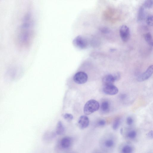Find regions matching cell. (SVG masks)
I'll use <instances>...</instances> for the list:
<instances>
[{
  "label": "cell",
  "mask_w": 153,
  "mask_h": 153,
  "mask_svg": "<svg viewBox=\"0 0 153 153\" xmlns=\"http://www.w3.org/2000/svg\"><path fill=\"white\" fill-rule=\"evenodd\" d=\"M65 131V128L61 122L59 121L58 122L56 128V133L58 135L63 134Z\"/></svg>",
  "instance_id": "9a60e30c"
},
{
  "label": "cell",
  "mask_w": 153,
  "mask_h": 153,
  "mask_svg": "<svg viewBox=\"0 0 153 153\" xmlns=\"http://www.w3.org/2000/svg\"><path fill=\"white\" fill-rule=\"evenodd\" d=\"M147 24L150 26H152L153 25V16H149L147 17L146 19Z\"/></svg>",
  "instance_id": "44dd1931"
},
{
  "label": "cell",
  "mask_w": 153,
  "mask_h": 153,
  "mask_svg": "<svg viewBox=\"0 0 153 153\" xmlns=\"http://www.w3.org/2000/svg\"><path fill=\"white\" fill-rule=\"evenodd\" d=\"M65 119L68 121H71L73 118V115L70 114L66 113L64 116Z\"/></svg>",
  "instance_id": "7402d4cb"
},
{
  "label": "cell",
  "mask_w": 153,
  "mask_h": 153,
  "mask_svg": "<svg viewBox=\"0 0 153 153\" xmlns=\"http://www.w3.org/2000/svg\"><path fill=\"white\" fill-rule=\"evenodd\" d=\"M103 92L106 94L109 95H114L118 92V89L114 85H104L103 88Z\"/></svg>",
  "instance_id": "7c38bea8"
},
{
  "label": "cell",
  "mask_w": 153,
  "mask_h": 153,
  "mask_svg": "<svg viewBox=\"0 0 153 153\" xmlns=\"http://www.w3.org/2000/svg\"><path fill=\"white\" fill-rule=\"evenodd\" d=\"M66 153H76V152H68Z\"/></svg>",
  "instance_id": "f1b7e54d"
},
{
  "label": "cell",
  "mask_w": 153,
  "mask_h": 153,
  "mask_svg": "<svg viewBox=\"0 0 153 153\" xmlns=\"http://www.w3.org/2000/svg\"><path fill=\"white\" fill-rule=\"evenodd\" d=\"M145 39L149 45L151 46L153 45L152 37L150 33H147L144 36Z\"/></svg>",
  "instance_id": "e0dca14e"
},
{
  "label": "cell",
  "mask_w": 153,
  "mask_h": 153,
  "mask_svg": "<svg viewBox=\"0 0 153 153\" xmlns=\"http://www.w3.org/2000/svg\"><path fill=\"white\" fill-rule=\"evenodd\" d=\"M121 132L124 138L131 143L136 141L139 137L138 131L134 129L129 128L125 130L122 129Z\"/></svg>",
  "instance_id": "5b68a950"
},
{
  "label": "cell",
  "mask_w": 153,
  "mask_h": 153,
  "mask_svg": "<svg viewBox=\"0 0 153 153\" xmlns=\"http://www.w3.org/2000/svg\"><path fill=\"white\" fill-rule=\"evenodd\" d=\"M92 153H106L102 150H95L93 151Z\"/></svg>",
  "instance_id": "4316f807"
},
{
  "label": "cell",
  "mask_w": 153,
  "mask_h": 153,
  "mask_svg": "<svg viewBox=\"0 0 153 153\" xmlns=\"http://www.w3.org/2000/svg\"><path fill=\"white\" fill-rule=\"evenodd\" d=\"M99 103L94 100H90L85 104L84 107V112L85 114L89 115L98 110Z\"/></svg>",
  "instance_id": "277c9868"
},
{
  "label": "cell",
  "mask_w": 153,
  "mask_h": 153,
  "mask_svg": "<svg viewBox=\"0 0 153 153\" xmlns=\"http://www.w3.org/2000/svg\"><path fill=\"white\" fill-rule=\"evenodd\" d=\"M120 75L119 74L114 75L108 74L103 78L102 82L104 85H113L114 82L118 79Z\"/></svg>",
  "instance_id": "8fae6325"
},
{
  "label": "cell",
  "mask_w": 153,
  "mask_h": 153,
  "mask_svg": "<svg viewBox=\"0 0 153 153\" xmlns=\"http://www.w3.org/2000/svg\"><path fill=\"white\" fill-rule=\"evenodd\" d=\"M73 143V138L70 137L65 136L62 138L58 143L59 148L63 150H67L72 146Z\"/></svg>",
  "instance_id": "8992f818"
},
{
  "label": "cell",
  "mask_w": 153,
  "mask_h": 153,
  "mask_svg": "<svg viewBox=\"0 0 153 153\" xmlns=\"http://www.w3.org/2000/svg\"><path fill=\"white\" fill-rule=\"evenodd\" d=\"M147 136L149 138L151 139H152L153 137V131L151 130L147 134Z\"/></svg>",
  "instance_id": "d4e9b609"
},
{
  "label": "cell",
  "mask_w": 153,
  "mask_h": 153,
  "mask_svg": "<svg viewBox=\"0 0 153 153\" xmlns=\"http://www.w3.org/2000/svg\"><path fill=\"white\" fill-rule=\"evenodd\" d=\"M89 124V119L88 117L85 115L81 116L79 118L78 125L82 129H84L88 127Z\"/></svg>",
  "instance_id": "5bb4252c"
},
{
  "label": "cell",
  "mask_w": 153,
  "mask_h": 153,
  "mask_svg": "<svg viewBox=\"0 0 153 153\" xmlns=\"http://www.w3.org/2000/svg\"><path fill=\"white\" fill-rule=\"evenodd\" d=\"M153 1L147 0L145 1L143 4V7L147 8H150L152 7Z\"/></svg>",
  "instance_id": "ffe728a7"
},
{
  "label": "cell",
  "mask_w": 153,
  "mask_h": 153,
  "mask_svg": "<svg viewBox=\"0 0 153 153\" xmlns=\"http://www.w3.org/2000/svg\"><path fill=\"white\" fill-rule=\"evenodd\" d=\"M134 146L129 142L122 143L118 148L119 153H134Z\"/></svg>",
  "instance_id": "52a82bcc"
},
{
  "label": "cell",
  "mask_w": 153,
  "mask_h": 153,
  "mask_svg": "<svg viewBox=\"0 0 153 153\" xmlns=\"http://www.w3.org/2000/svg\"><path fill=\"white\" fill-rule=\"evenodd\" d=\"M153 66L150 65L146 71L143 74L139 76L137 79L139 81H143L148 79L152 74Z\"/></svg>",
  "instance_id": "4fadbf2b"
},
{
  "label": "cell",
  "mask_w": 153,
  "mask_h": 153,
  "mask_svg": "<svg viewBox=\"0 0 153 153\" xmlns=\"http://www.w3.org/2000/svg\"><path fill=\"white\" fill-rule=\"evenodd\" d=\"M120 34L122 41L124 42H127L130 36V30L129 27L126 25H123L120 28Z\"/></svg>",
  "instance_id": "9c48e42d"
},
{
  "label": "cell",
  "mask_w": 153,
  "mask_h": 153,
  "mask_svg": "<svg viewBox=\"0 0 153 153\" xmlns=\"http://www.w3.org/2000/svg\"><path fill=\"white\" fill-rule=\"evenodd\" d=\"M88 76L87 74L83 72H79L76 73L73 78L74 81L78 84H83L86 82Z\"/></svg>",
  "instance_id": "30bf717a"
},
{
  "label": "cell",
  "mask_w": 153,
  "mask_h": 153,
  "mask_svg": "<svg viewBox=\"0 0 153 153\" xmlns=\"http://www.w3.org/2000/svg\"><path fill=\"white\" fill-rule=\"evenodd\" d=\"M100 29L101 31L105 33H108L109 32V29L105 27H102Z\"/></svg>",
  "instance_id": "484cf974"
},
{
  "label": "cell",
  "mask_w": 153,
  "mask_h": 153,
  "mask_svg": "<svg viewBox=\"0 0 153 153\" xmlns=\"http://www.w3.org/2000/svg\"><path fill=\"white\" fill-rule=\"evenodd\" d=\"M126 97V96L125 95H122L120 97H121V99H124V98H125Z\"/></svg>",
  "instance_id": "83f0119b"
},
{
  "label": "cell",
  "mask_w": 153,
  "mask_h": 153,
  "mask_svg": "<svg viewBox=\"0 0 153 153\" xmlns=\"http://www.w3.org/2000/svg\"><path fill=\"white\" fill-rule=\"evenodd\" d=\"M106 123V122L105 120L103 119H101L98 121L97 125L99 127H103L105 125Z\"/></svg>",
  "instance_id": "603a6c76"
},
{
  "label": "cell",
  "mask_w": 153,
  "mask_h": 153,
  "mask_svg": "<svg viewBox=\"0 0 153 153\" xmlns=\"http://www.w3.org/2000/svg\"><path fill=\"white\" fill-rule=\"evenodd\" d=\"M145 16L144 7H141L139 9L138 14V19L141 21L143 19Z\"/></svg>",
  "instance_id": "d6986e66"
},
{
  "label": "cell",
  "mask_w": 153,
  "mask_h": 153,
  "mask_svg": "<svg viewBox=\"0 0 153 153\" xmlns=\"http://www.w3.org/2000/svg\"><path fill=\"white\" fill-rule=\"evenodd\" d=\"M33 20L31 13L24 14L18 26L15 36V43L18 49L22 51L29 46L32 38Z\"/></svg>",
  "instance_id": "6da1fadb"
},
{
  "label": "cell",
  "mask_w": 153,
  "mask_h": 153,
  "mask_svg": "<svg viewBox=\"0 0 153 153\" xmlns=\"http://www.w3.org/2000/svg\"><path fill=\"white\" fill-rule=\"evenodd\" d=\"M73 43L76 47L81 49L86 48L88 45L86 40L81 36H77L75 38L73 41Z\"/></svg>",
  "instance_id": "ba28073f"
},
{
  "label": "cell",
  "mask_w": 153,
  "mask_h": 153,
  "mask_svg": "<svg viewBox=\"0 0 153 153\" xmlns=\"http://www.w3.org/2000/svg\"><path fill=\"white\" fill-rule=\"evenodd\" d=\"M101 109L103 112H107L110 109V104L109 102L107 101H103L101 104Z\"/></svg>",
  "instance_id": "2e32d148"
},
{
  "label": "cell",
  "mask_w": 153,
  "mask_h": 153,
  "mask_svg": "<svg viewBox=\"0 0 153 153\" xmlns=\"http://www.w3.org/2000/svg\"><path fill=\"white\" fill-rule=\"evenodd\" d=\"M133 120L131 117H128L127 118L126 120V123L128 126H131L133 124Z\"/></svg>",
  "instance_id": "cb8c5ba5"
},
{
  "label": "cell",
  "mask_w": 153,
  "mask_h": 153,
  "mask_svg": "<svg viewBox=\"0 0 153 153\" xmlns=\"http://www.w3.org/2000/svg\"><path fill=\"white\" fill-rule=\"evenodd\" d=\"M20 67L13 66L8 68L6 71L5 77L8 80L14 81L19 79L22 74Z\"/></svg>",
  "instance_id": "3957f363"
},
{
  "label": "cell",
  "mask_w": 153,
  "mask_h": 153,
  "mask_svg": "<svg viewBox=\"0 0 153 153\" xmlns=\"http://www.w3.org/2000/svg\"><path fill=\"white\" fill-rule=\"evenodd\" d=\"M121 120L120 118H117L114 121L112 127L113 130H117L121 124Z\"/></svg>",
  "instance_id": "ac0fdd59"
},
{
  "label": "cell",
  "mask_w": 153,
  "mask_h": 153,
  "mask_svg": "<svg viewBox=\"0 0 153 153\" xmlns=\"http://www.w3.org/2000/svg\"><path fill=\"white\" fill-rule=\"evenodd\" d=\"M116 136L112 133H108L104 135L99 141L100 146L101 150L106 153L112 152L117 143Z\"/></svg>",
  "instance_id": "7a4b0ae2"
}]
</instances>
